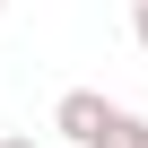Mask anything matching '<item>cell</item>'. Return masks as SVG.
<instances>
[{
	"mask_svg": "<svg viewBox=\"0 0 148 148\" xmlns=\"http://www.w3.org/2000/svg\"><path fill=\"white\" fill-rule=\"evenodd\" d=\"M105 122H113V105H105L96 87H70V96L52 105V131H61L70 148H105Z\"/></svg>",
	"mask_w": 148,
	"mask_h": 148,
	"instance_id": "obj_1",
	"label": "cell"
},
{
	"mask_svg": "<svg viewBox=\"0 0 148 148\" xmlns=\"http://www.w3.org/2000/svg\"><path fill=\"white\" fill-rule=\"evenodd\" d=\"M105 148H148V113L113 105V122H105Z\"/></svg>",
	"mask_w": 148,
	"mask_h": 148,
	"instance_id": "obj_2",
	"label": "cell"
},
{
	"mask_svg": "<svg viewBox=\"0 0 148 148\" xmlns=\"http://www.w3.org/2000/svg\"><path fill=\"white\" fill-rule=\"evenodd\" d=\"M131 35H139V52H148V0H139V9H131Z\"/></svg>",
	"mask_w": 148,
	"mask_h": 148,
	"instance_id": "obj_3",
	"label": "cell"
},
{
	"mask_svg": "<svg viewBox=\"0 0 148 148\" xmlns=\"http://www.w3.org/2000/svg\"><path fill=\"white\" fill-rule=\"evenodd\" d=\"M0 148H44V139H26V131H0Z\"/></svg>",
	"mask_w": 148,
	"mask_h": 148,
	"instance_id": "obj_4",
	"label": "cell"
},
{
	"mask_svg": "<svg viewBox=\"0 0 148 148\" xmlns=\"http://www.w3.org/2000/svg\"><path fill=\"white\" fill-rule=\"evenodd\" d=\"M0 18H9V0H0Z\"/></svg>",
	"mask_w": 148,
	"mask_h": 148,
	"instance_id": "obj_5",
	"label": "cell"
}]
</instances>
